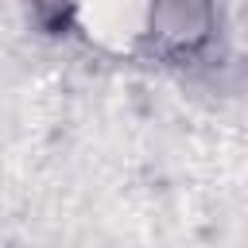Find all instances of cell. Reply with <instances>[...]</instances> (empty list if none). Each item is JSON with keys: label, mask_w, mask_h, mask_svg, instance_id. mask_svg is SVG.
<instances>
[{"label": "cell", "mask_w": 248, "mask_h": 248, "mask_svg": "<svg viewBox=\"0 0 248 248\" xmlns=\"http://www.w3.org/2000/svg\"><path fill=\"white\" fill-rule=\"evenodd\" d=\"M217 35L213 0H143L140 50L163 66L198 62Z\"/></svg>", "instance_id": "1"}, {"label": "cell", "mask_w": 248, "mask_h": 248, "mask_svg": "<svg viewBox=\"0 0 248 248\" xmlns=\"http://www.w3.org/2000/svg\"><path fill=\"white\" fill-rule=\"evenodd\" d=\"M27 12L50 39H66L78 31V0H27Z\"/></svg>", "instance_id": "2"}]
</instances>
